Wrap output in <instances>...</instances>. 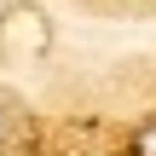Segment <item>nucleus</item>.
<instances>
[{
	"mask_svg": "<svg viewBox=\"0 0 156 156\" xmlns=\"http://www.w3.org/2000/svg\"><path fill=\"white\" fill-rule=\"evenodd\" d=\"M6 139H12V110L0 104V151H6Z\"/></svg>",
	"mask_w": 156,
	"mask_h": 156,
	"instance_id": "2",
	"label": "nucleus"
},
{
	"mask_svg": "<svg viewBox=\"0 0 156 156\" xmlns=\"http://www.w3.org/2000/svg\"><path fill=\"white\" fill-rule=\"evenodd\" d=\"M133 156H156V122H145L133 133Z\"/></svg>",
	"mask_w": 156,
	"mask_h": 156,
	"instance_id": "1",
	"label": "nucleus"
}]
</instances>
